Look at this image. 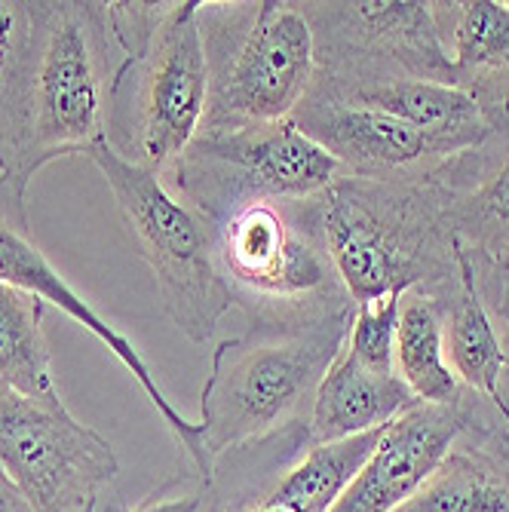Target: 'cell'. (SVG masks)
Masks as SVG:
<instances>
[{"mask_svg": "<svg viewBox=\"0 0 509 512\" xmlns=\"http://www.w3.org/2000/svg\"><path fill=\"white\" fill-rule=\"evenodd\" d=\"M197 22L209 71L203 129H240L295 114L316 77L313 31L298 4H197Z\"/></svg>", "mask_w": 509, "mask_h": 512, "instance_id": "5", "label": "cell"}, {"mask_svg": "<svg viewBox=\"0 0 509 512\" xmlns=\"http://www.w3.org/2000/svg\"><path fill=\"white\" fill-rule=\"evenodd\" d=\"M396 512H509V473L482 454L451 448Z\"/></svg>", "mask_w": 509, "mask_h": 512, "instance_id": "21", "label": "cell"}, {"mask_svg": "<svg viewBox=\"0 0 509 512\" xmlns=\"http://www.w3.org/2000/svg\"><path fill=\"white\" fill-rule=\"evenodd\" d=\"M396 371L424 405H460V384L445 356V307L439 295L405 292L396 332Z\"/></svg>", "mask_w": 509, "mask_h": 512, "instance_id": "19", "label": "cell"}, {"mask_svg": "<svg viewBox=\"0 0 509 512\" xmlns=\"http://www.w3.org/2000/svg\"><path fill=\"white\" fill-rule=\"evenodd\" d=\"M120 65L108 4H0V181L28 194L40 169L108 142Z\"/></svg>", "mask_w": 509, "mask_h": 512, "instance_id": "1", "label": "cell"}, {"mask_svg": "<svg viewBox=\"0 0 509 512\" xmlns=\"http://www.w3.org/2000/svg\"><path fill=\"white\" fill-rule=\"evenodd\" d=\"M0 467L34 512H92L120 463L111 442L65 408L0 387Z\"/></svg>", "mask_w": 509, "mask_h": 512, "instance_id": "9", "label": "cell"}, {"mask_svg": "<svg viewBox=\"0 0 509 512\" xmlns=\"http://www.w3.org/2000/svg\"><path fill=\"white\" fill-rule=\"evenodd\" d=\"M414 405L418 399L396 371L365 368L347 347H341L313 393L307 439L310 445H332L384 430Z\"/></svg>", "mask_w": 509, "mask_h": 512, "instance_id": "16", "label": "cell"}, {"mask_svg": "<svg viewBox=\"0 0 509 512\" xmlns=\"http://www.w3.org/2000/svg\"><path fill=\"white\" fill-rule=\"evenodd\" d=\"M433 16L457 86L479 102L491 129H500L509 123V4H433Z\"/></svg>", "mask_w": 509, "mask_h": 512, "instance_id": "15", "label": "cell"}, {"mask_svg": "<svg viewBox=\"0 0 509 512\" xmlns=\"http://www.w3.org/2000/svg\"><path fill=\"white\" fill-rule=\"evenodd\" d=\"M209 71L197 0L172 4L145 50L123 59L108 111V145L129 163L166 175L200 135Z\"/></svg>", "mask_w": 509, "mask_h": 512, "instance_id": "7", "label": "cell"}, {"mask_svg": "<svg viewBox=\"0 0 509 512\" xmlns=\"http://www.w3.org/2000/svg\"><path fill=\"white\" fill-rule=\"evenodd\" d=\"M448 181H439L454 234L473 258L509 261V142L497 157L479 148L448 160Z\"/></svg>", "mask_w": 509, "mask_h": 512, "instance_id": "18", "label": "cell"}, {"mask_svg": "<svg viewBox=\"0 0 509 512\" xmlns=\"http://www.w3.org/2000/svg\"><path fill=\"white\" fill-rule=\"evenodd\" d=\"M0 387L46 408H65L43 335V301L7 283H0Z\"/></svg>", "mask_w": 509, "mask_h": 512, "instance_id": "20", "label": "cell"}, {"mask_svg": "<svg viewBox=\"0 0 509 512\" xmlns=\"http://www.w3.org/2000/svg\"><path fill=\"white\" fill-rule=\"evenodd\" d=\"M506 304H509V298H506Z\"/></svg>", "mask_w": 509, "mask_h": 512, "instance_id": "25", "label": "cell"}, {"mask_svg": "<svg viewBox=\"0 0 509 512\" xmlns=\"http://www.w3.org/2000/svg\"><path fill=\"white\" fill-rule=\"evenodd\" d=\"M298 7L310 22L316 74L322 77H418L457 86V71L436 28L433 4L356 0Z\"/></svg>", "mask_w": 509, "mask_h": 512, "instance_id": "10", "label": "cell"}, {"mask_svg": "<svg viewBox=\"0 0 509 512\" xmlns=\"http://www.w3.org/2000/svg\"><path fill=\"white\" fill-rule=\"evenodd\" d=\"M399 310H402V295H384L378 301L353 304V319L344 347L353 353L356 362L375 371H396Z\"/></svg>", "mask_w": 509, "mask_h": 512, "instance_id": "22", "label": "cell"}, {"mask_svg": "<svg viewBox=\"0 0 509 512\" xmlns=\"http://www.w3.org/2000/svg\"><path fill=\"white\" fill-rule=\"evenodd\" d=\"M166 175L169 188L212 224L252 200H313L347 172L286 117L203 129Z\"/></svg>", "mask_w": 509, "mask_h": 512, "instance_id": "8", "label": "cell"}, {"mask_svg": "<svg viewBox=\"0 0 509 512\" xmlns=\"http://www.w3.org/2000/svg\"><path fill=\"white\" fill-rule=\"evenodd\" d=\"M464 414L460 405L418 402L384 430L375 454L344 488L329 512H396L454 448Z\"/></svg>", "mask_w": 509, "mask_h": 512, "instance_id": "13", "label": "cell"}, {"mask_svg": "<svg viewBox=\"0 0 509 512\" xmlns=\"http://www.w3.org/2000/svg\"><path fill=\"white\" fill-rule=\"evenodd\" d=\"M457 276L448 289L445 307V356L457 375V381L482 393L497 405L503 421H509V405L500 393V378L509 365L503 341L494 329V319L482 301L479 289V270L464 246H457L454 255Z\"/></svg>", "mask_w": 509, "mask_h": 512, "instance_id": "17", "label": "cell"}, {"mask_svg": "<svg viewBox=\"0 0 509 512\" xmlns=\"http://www.w3.org/2000/svg\"><path fill=\"white\" fill-rule=\"evenodd\" d=\"M292 120L353 178L399 181L414 169H430L454 160L442 142L424 135L421 129L384 111L322 96L316 89H307Z\"/></svg>", "mask_w": 509, "mask_h": 512, "instance_id": "12", "label": "cell"}, {"mask_svg": "<svg viewBox=\"0 0 509 512\" xmlns=\"http://www.w3.org/2000/svg\"><path fill=\"white\" fill-rule=\"evenodd\" d=\"M329 258L353 304L454 279L457 234L442 184L338 178L316 197Z\"/></svg>", "mask_w": 509, "mask_h": 512, "instance_id": "2", "label": "cell"}, {"mask_svg": "<svg viewBox=\"0 0 509 512\" xmlns=\"http://www.w3.org/2000/svg\"><path fill=\"white\" fill-rule=\"evenodd\" d=\"M506 427H509V421H506Z\"/></svg>", "mask_w": 509, "mask_h": 512, "instance_id": "26", "label": "cell"}, {"mask_svg": "<svg viewBox=\"0 0 509 512\" xmlns=\"http://www.w3.org/2000/svg\"><path fill=\"white\" fill-rule=\"evenodd\" d=\"M0 512H34V506L19 491V485L7 476L4 467H0Z\"/></svg>", "mask_w": 509, "mask_h": 512, "instance_id": "24", "label": "cell"}, {"mask_svg": "<svg viewBox=\"0 0 509 512\" xmlns=\"http://www.w3.org/2000/svg\"><path fill=\"white\" fill-rule=\"evenodd\" d=\"M0 283L16 286L22 292L37 295L40 301H50L56 304L65 316H71L77 325L99 338L108 353L129 371L135 378V384L145 390V396L151 399V405L160 411V417L166 421L169 433L175 436V442L188 451L191 463L197 476L209 485L212 473H215V460L209 457L206 445H203V430L197 421L184 417L163 393L154 368L145 362V356L135 350V344L120 335L108 319H102L96 310L89 307V301H83L68 283L65 276L50 264L40 252V246L31 237V227H28V212H25V194L16 191L13 184L0 181Z\"/></svg>", "mask_w": 509, "mask_h": 512, "instance_id": "11", "label": "cell"}, {"mask_svg": "<svg viewBox=\"0 0 509 512\" xmlns=\"http://www.w3.org/2000/svg\"><path fill=\"white\" fill-rule=\"evenodd\" d=\"M200 509H203V494L191 491V494H175L163 500H148L129 512H200Z\"/></svg>", "mask_w": 509, "mask_h": 512, "instance_id": "23", "label": "cell"}, {"mask_svg": "<svg viewBox=\"0 0 509 512\" xmlns=\"http://www.w3.org/2000/svg\"><path fill=\"white\" fill-rule=\"evenodd\" d=\"M212 227L224 286L249 325H310L353 310L313 200H252Z\"/></svg>", "mask_w": 509, "mask_h": 512, "instance_id": "4", "label": "cell"}, {"mask_svg": "<svg viewBox=\"0 0 509 512\" xmlns=\"http://www.w3.org/2000/svg\"><path fill=\"white\" fill-rule=\"evenodd\" d=\"M310 89L350 105L384 111L424 135L442 142L454 157L485 145L494 135L479 102L460 86H445L418 77H368V80H335L316 74Z\"/></svg>", "mask_w": 509, "mask_h": 512, "instance_id": "14", "label": "cell"}, {"mask_svg": "<svg viewBox=\"0 0 509 512\" xmlns=\"http://www.w3.org/2000/svg\"><path fill=\"white\" fill-rule=\"evenodd\" d=\"M353 310L310 325H249L215 347L200 393V430L212 460L283 433L347 344Z\"/></svg>", "mask_w": 509, "mask_h": 512, "instance_id": "3", "label": "cell"}, {"mask_svg": "<svg viewBox=\"0 0 509 512\" xmlns=\"http://www.w3.org/2000/svg\"><path fill=\"white\" fill-rule=\"evenodd\" d=\"M89 160L105 175L129 237L154 273L166 319L188 341L206 344L234 307L215 261L212 227L163 175L123 160L108 142Z\"/></svg>", "mask_w": 509, "mask_h": 512, "instance_id": "6", "label": "cell"}]
</instances>
